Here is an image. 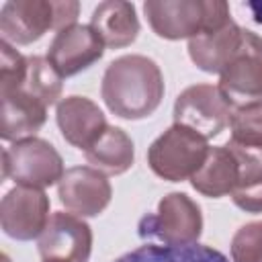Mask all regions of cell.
Segmentation results:
<instances>
[{"instance_id":"cell-23","label":"cell","mask_w":262,"mask_h":262,"mask_svg":"<svg viewBox=\"0 0 262 262\" xmlns=\"http://www.w3.org/2000/svg\"><path fill=\"white\" fill-rule=\"evenodd\" d=\"M233 262H262V221L242 225L231 237Z\"/></svg>"},{"instance_id":"cell-18","label":"cell","mask_w":262,"mask_h":262,"mask_svg":"<svg viewBox=\"0 0 262 262\" xmlns=\"http://www.w3.org/2000/svg\"><path fill=\"white\" fill-rule=\"evenodd\" d=\"M84 154L92 168L111 176L127 172L135 160L131 137L121 127H111V125Z\"/></svg>"},{"instance_id":"cell-27","label":"cell","mask_w":262,"mask_h":262,"mask_svg":"<svg viewBox=\"0 0 262 262\" xmlns=\"http://www.w3.org/2000/svg\"><path fill=\"white\" fill-rule=\"evenodd\" d=\"M45 262H66V260H45Z\"/></svg>"},{"instance_id":"cell-12","label":"cell","mask_w":262,"mask_h":262,"mask_svg":"<svg viewBox=\"0 0 262 262\" xmlns=\"http://www.w3.org/2000/svg\"><path fill=\"white\" fill-rule=\"evenodd\" d=\"M55 29V2L51 0H8L0 10L2 41L29 45Z\"/></svg>"},{"instance_id":"cell-3","label":"cell","mask_w":262,"mask_h":262,"mask_svg":"<svg viewBox=\"0 0 262 262\" xmlns=\"http://www.w3.org/2000/svg\"><path fill=\"white\" fill-rule=\"evenodd\" d=\"M209 154L207 139L184 125L166 129L147 149V164L164 180L180 182L192 178Z\"/></svg>"},{"instance_id":"cell-13","label":"cell","mask_w":262,"mask_h":262,"mask_svg":"<svg viewBox=\"0 0 262 262\" xmlns=\"http://www.w3.org/2000/svg\"><path fill=\"white\" fill-rule=\"evenodd\" d=\"M57 125L68 143L80 149H88L104 131L106 119L102 111L84 96H68L57 102Z\"/></svg>"},{"instance_id":"cell-15","label":"cell","mask_w":262,"mask_h":262,"mask_svg":"<svg viewBox=\"0 0 262 262\" xmlns=\"http://www.w3.org/2000/svg\"><path fill=\"white\" fill-rule=\"evenodd\" d=\"M242 39H244V29L237 27L233 20H229L225 27L217 31L201 33L188 39V55L203 72L221 74L225 63L239 49Z\"/></svg>"},{"instance_id":"cell-10","label":"cell","mask_w":262,"mask_h":262,"mask_svg":"<svg viewBox=\"0 0 262 262\" xmlns=\"http://www.w3.org/2000/svg\"><path fill=\"white\" fill-rule=\"evenodd\" d=\"M57 196L61 205L78 217H94L106 209L113 188L102 172L92 166H76L66 170L57 182Z\"/></svg>"},{"instance_id":"cell-5","label":"cell","mask_w":262,"mask_h":262,"mask_svg":"<svg viewBox=\"0 0 262 262\" xmlns=\"http://www.w3.org/2000/svg\"><path fill=\"white\" fill-rule=\"evenodd\" d=\"M219 92L231 111L262 102V37L244 29L235 55L225 63L219 78Z\"/></svg>"},{"instance_id":"cell-7","label":"cell","mask_w":262,"mask_h":262,"mask_svg":"<svg viewBox=\"0 0 262 262\" xmlns=\"http://www.w3.org/2000/svg\"><path fill=\"white\" fill-rule=\"evenodd\" d=\"M231 113L219 88L211 84L188 86L174 102V123L192 129L205 139L217 137L229 125Z\"/></svg>"},{"instance_id":"cell-16","label":"cell","mask_w":262,"mask_h":262,"mask_svg":"<svg viewBox=\"0 0 262 262\" xmlns=\"http://www.w3.org/2000/svg\"><path fill=\"white\" fill-rule=\"evenodd\" d=\"M90 27L100 35L104 45L111 49H121L131 45L139 33L135 6L125 0L100 2L90 16Z\"/></svg>"},{"instance_id":"cell-26","label":"cell","mask_w":262,"mask_h":262,"mask_svg":"<svg viewBox=\"0 0 262 262\" xmlns=\"http://www.w3.org/2000/svg\"><path fill=\"white\" fill-rule=\"evenodd\" d=\"M248 8H250L254 20H256L258 25H262V0H250V2H248Z\"/></svg>"},{"instance_id":"cell-11","label":"cell","mask_w":262,"mask_h":262,"mask_svg":"<svg viewBox=\"0 0 262 262\" xmlns=\"http://www.w3.org/2000/svg\"><path fill=\"white\" fill-rule=\"evenodd\" d=\"M104 47V41L90 25H72L57 31L49 45L47 59L61 74V78H68L98 61Z\"/></svg>"},{"instance_id":"cell-19","label":"cell","mask_w":262,"mask_h":262,"mask_svg":"<svg viewBox=\"0 0 262 262\" xmlns=\"http://www.w3.org/2000/svg\"><path fill=\"white\" fill-rule=\"evenodd\" d=\"M115 262H229V260L219 250L203 244H190V246L145 244L119 256Z\"/></svg>"},{"instance_id":"cell-4","label":"cell","mask_w":262,"mask_h":262,"mask_svg":"<svg viewBox=\"0 0 262 262\" xmlns=\"http://www.w3.org/2000/svg\"><path fill=\"white\" fill-rule=\"evenodd\" d=\"M63 174L61 156L45 139L25 137L2 151V178H12L18 186L45 188Z\"/></svg>"},{"instance_id":"cell-2","label":"cell","mask_w":262,"mask_h":262,"mask_svg":"<svg viewBox=\"0 0 262 262\" xmlns=\"http://www.w3.org/2000/svg\"><path fill=\"white\" fill-rule=\"evenodd\" d=\"M143 12L154 33L172 41L217 31L231 20L223 0H147Z\"/></svg>"},{"instance_id":"cell-17","label":"cell","mask_w":262,"mask_h":262,"mask_svg":"<svg viewBox=\"0 0 262 262\" xmlns=\"http://www.w3.org/2000/svg\"><path fill=\"white\" fill-rule=\"evenodd\" d=\"M237 180H239L237 162L233 154L227 149V145H221V147H209L207 160L190 178V184L201 194L219 199L223 194L233 192Z\"/></svg>"},{"instance_id":"cell-8","label":"cell","mask_w":262,"mask_h":262,"mask_svg":"<svg viewBox=\"0 0 262 262\" xmlns=\"http://www.w3.org/2000/svg\"><path fill=\"white\" fill-rule=\"evenodd\" d=\"M49 223V199L41 188L14 186L0 203V225L12 239L39 237Z\"/></svg>"},{"instance_id":"cell-1","label":"cell","mask_w":262,"mask_h":262,"mask_svg":"<svg viewBox=\"0 0 262 262\" xmlns=\"http://www.w3.org/2000/svg\"><path fill=\"white\" fill-rule=\"evenodd\" d=\"M102 98L121 119H145L162 102L164 78L158 63L145 55H123L108 63L102 76Z\"/></svg>"},{"instance_id":"cell-25","label":"cell","mask_w":262,"mask_h":262,"mask_svg":"<svg viewBox=\"0 0 262 262\" xmlns=\"http://www.w3.org/2000/svg\"><path fill=\"white\" fill-rule=\"evenodd\" d=\"M233 203L248 213H262V182L239 186L231 192Z\"/></svg>"},{"instance_id":"cell-14","label":"cell","mask_w":262,"mask_h":262,"mask_svg":"<svg viewBox=\"0 0 262 262\" xmlns=\"http://www.w3.org/2000/svg\"><path fill=\"white\" fill-rule=\"evenodd\" d=\"M0 137L6 141H18L33 137L47 119V104L29 94L27 90H14L0 94Z\"/></svg>"},{"instance_id":"cell-20","label":"cell","mask_w":262,"mask_h":262,"mask_svg":"<svg viewBox=\"0 0 262 262\" xmlns=\"http://www.w3.org/2000/svg\"><path fill=\"white\" fill-rule=\"evenodd\" d=\"M23 90L39 98L43 104L51 106L61 96V74L51 66L47 57H27V80Z\"/></svg>"},{"instance_id":"cell-9","label":"cell","mask_w":262,"mask_h":262,"mask_svg":"<svg viewBox=\"0 0 262 262\" xmlns=\"http://www.w3.org/2000/svg\"><path fill=\"white\" fill-rule=\"evenodd\" d=\"M37 248L43 260L88 262L92 250V229L82 217L57 211L49 217L47 227L39 235Z\"/></svg>"},{"instance_id":"cell-24","label":"cell","mask_w":262,"mask_h":262,"mask_svg":"<svg viewBox=\"0 0 262 262\" xmlns=\"http://www.w3.org/2000/svg\"><path fill=\"white\" fill-rule=\"evenodd\" d=\"M225 145L233 154V158L237 162V168H239V180H237L235 188L248 186V184H254V182H262V147L242 145V143H235L231 139Z\"/></svg>"},{"instance_id":"cell-22","label":"cell","mask_w":262,"mask_h":262,"mask_svg":"<svg viewBox=\"0 0 262 262\" xmlns=\"http://www.w3.org/2000/svg\"><path fill=\"white\" fill-rule=\"evenodd\" d=\"M27 80V57L10 43L0 41V94L20 90Z\"/></svg>"},{"instance_id":"cell-6","label":"cell","mask_w":262,"mask_h":262,"mask_svg":"<svg viewBox=\"0 0 262 262\" xmlns=\"http://www.w3.org/2000/svg\"><path fill=\"white\" fill-rule=\"evenodd\" d=\"M203 231L199 205L184 192H170L158 203V211L139 221V235L160 239L166 246L196 244Z\"/></svg>"},{"instance_id":"cell-21","label":"cell","mask_w":262,"mask_h":262,"mask_svg":"<svg viewBox=\"0 0 262 262\" xmlns=\"http://www.w3.org/2000/svg\"><path fill=\"white\" fill-rule=\"evenodd\" d=\"M231 141L262 147V102L235 108L229 119Z\"/></svg>"}]
</instances>
